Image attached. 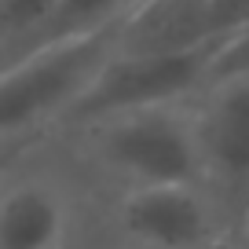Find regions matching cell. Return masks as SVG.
Returning a JSON list of instances; mask_svg holds the SVG:
<instances>
[{"mask_svg":"<svg viewBox=\"0 0 249 249\" xmlns=\"http://www.w3.org/2000/svg\"><path fill=\"white\" fill-rule=\"evenodd\" d=\"M117 55V26L40 44L0 66V143H15L55 121H70Z\"/></svg>","mask_w":249,"mask_h":249,"instance_id":"1","label":"cell"},{"mask_svg":"<svg viewBox=\"0 0 249 249\" xmlns=\"http://www.w3.org/2000/svg\"><path fill=\"white\" fill-rule=\"evenodd\" d=\"M85 132V147L99 169L124 179L128 187H169L198 183L205 187L202 150L195 136L191 107H161L95 121Z\"/></svg>","mask_w":249,"mask_h":249,"instance_id":"2","label":"cell"},{"mask_svg":"<svg viewBox=\"0 0 249 249\" xmlns=\"http://www.w3.org/2000/svg\"><path fill=\"white\" fill-rule=\"evenodd\" d=\"M231 44H213L187 55H114L110 66L99 73L92 92L77 103L70 114L73 128H88L95 121L140 110H161V107H183L191 95H198L213 81L220 59Z\"/></svg>","mask_w":249,"mask_h":249,"instance_id":"3","label":"cell"},{"mask_svg":"<svg viewBox=\"0 0 249 249\" xmlns=\"http://www.w3.org/2000/svg\"><path fill=\"white\" fill-rule=\"evenodd\" d=\"M205 191L249 220V70L216 73L191 103Z\"/></svg>","mask_w":249,"mask_h":249,"instance_id":"4","label":"cell"},{"mask_svg":"<svg viewBox=\"0 0 249 249\" xmlns=\"http://www.w3.org/2000/svg\"><path fill=\"white\" fill-rule=\"evenodd\" d=\"M227 213L198 183L128 187L117 198L114 224L132 249H220Z\"/></svg>","mask_w":249,"mask_h":249,"instance_id":"5","label":"cell"},{"mask_svg":"<svg viewBox=\"0 0 249 249\" xmlns=\"http://www.w3.org/2000/svg\"><path fill=\"white\" fill-rule=\"evenodd\" d=\"M213 44H234L220 37L209 0H143L117 26V55H187Z\"/></svg>","mask_w":249,"mask_h":249,"instance_id":"6","label":"cell"},{"mask_svg":"<svg viewBox=\"0 0 249 249\" xmlns=\"http://www.w3.org/2000/svg\"><path fill=\"white\" fill-rule=\"evenodd\" d=\"M70 209L52 179L26 176L0 187V249H66Z\"/></svg>","mask_w":249,"mask_h":249,"instance_id":"7","label":"cell"},{"mask_svg":"<svg viewBox=\"0 0 249 249\" xmlns=\"http://www.w3.org/2000/svg\"><path fill=\"white\" fill-rule=\"evenodd\" d=\"M140 4L143 0H59V8L52 11V18L44 22V30L33 37V44L26 48V52H33V48H40V44H55V40L114 30V26H121Z\"/></svg>","mask_w":249,"mask_h":249,"instance_id":"8","label":"cell"},{"mask_svg":"<svg viewBox=\"0 0 249 249\" xmlns=\"http://www.w3.org/2000/svg\"><path fill=\"white\" fill-rule=\"evenodd\" d=\"M55 8L59 0H0V66L33 44Z\"/></svg>","mask_w":249,"mask_h":249,"instance_id":"9","label":"cell"},{"mask_svg":"<svg viewBox=\"0 0 249 249\" xmlns=\"http://www.w3.org/2000/svg\"><path fill=\"white\" fill-rule=\"evenodd\" d=\"M234 70H249V30L227 48V55L220 59V66H216V73H234ZM216 73H213V77H216Z\"/></svg>","mask_w":249,"mask_h":249,"instance_id":"10","label":"cell"},{"mask_svg":"<svg viewBox=\"0 0 249 249\" xmlns=\"http://www.w3.org/2000/svg\"><path fill=\"white\" fill-rule=\"evenodd\" d=\"M220 249H249V231H242V234H227V238L220 242Z\"/></svg>","mask_w":249,"mask_h":249,"instance_id":"11","label":"cell"},{"mask_svg":"<svg viewBox=\"0 0 249 249\" xmlns=\"http://www.w3.org/2000/svg\"><path fill=\"white\" fill-rule=\"evenodd\" d=\"M66 249H70V246H66Z\"/></svg>","mask_w":249,"mask_h":249,"instance_id":"12","label":"cell"},{"mask_svg":"<svg viewBox=\"0 0 249 249\" xmlns=\"http://www.w3.org/2000/svg\"><path fill=\"white\" fill-rule=\"evenodd\" d=\"M246 231H249V227H246Z\"/></svg>","mask_w":249,"mask_h":249,"instance_id":"13","label":"cell"}]
</instances>
